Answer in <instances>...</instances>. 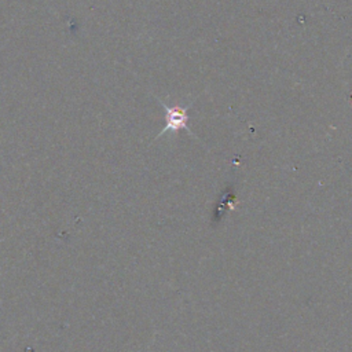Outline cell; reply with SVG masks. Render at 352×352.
<instances>
[{"label":"cell","mask_w":352,"mask_h":352,"mask_svg":"<svg viewBox=\"0 0 352 352\" xmlns=\"http://www.w3.org/2000/svg\"><path fill=\"white\" fill-rule=\"evenodd\" d=\"M158 102L165 110V126L160 131L157 138L162 136L165 132L176 133L182 129H186L190 135H192L195 138V135L192 133V131L188 126V114H187V111L191 107V104H187V106H168L160 99H158Z\"/></svg>","instance_id":"6da1fadb"}]
</instances>
